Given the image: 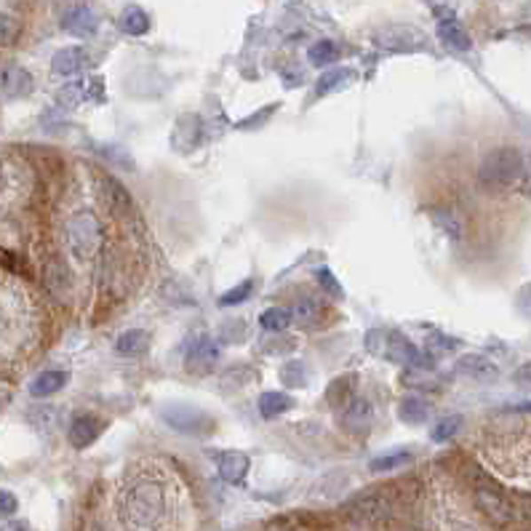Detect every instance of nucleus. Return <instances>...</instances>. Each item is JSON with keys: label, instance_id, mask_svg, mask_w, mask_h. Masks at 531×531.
I'll return each mask as SVG.
<instances>
[{"label": "nucleus", "instance_id": "1", "mask_svg": "<svg viewBox=\"0 0 531 531\" xmlns=\"http://www.w3.org/2000/svg\"><path fill=\"white\" fill-rule=\"evenodd\" d=\"M523 179H526V161H523L520 150H512V147L488 153L478 169L480 187L494 195L515 190Z\"/></svg>", "mask_w": 531, "mask_h": 531}, {"label": "nucleus", "instance_id": "2", "mask_svg": "<svg viewBox=\"0 0 531 531\" xmlns=\"http://www.w3.org/2000/svg\"><path fill=\"white\" fill-rule=\"evenodd\" d=\"M166 510L163 488L153 480H137L121 499V515L126 526L134 528H150L161 520Z\"/></svg>", "mask_w": 531, "mask_h": 531}, {"label": "nucleus", "instance_id": "3", "mask_svg": "<svg viewBox=\"0 0 531 531\" xmlns=\"http://www.w3.org/2000/svg\"><path fill=\"white\" fill-rule=\"evenodd\" d=\"M366 347L379 355V358H387L398 366H419V369H427V358L400 334V331H369L366 337Z\"/></svg>", "mask_w": 531, "mask_h": 531}, {"label": "nucleus", "instance_id": "4", "mask_svg": "<svg viewBox=\"0 0 531 531\" xmlns=\"http://www.w3.org/2000/svg\"><path fill=\"white\" fill-rule=\"evenodd\" d=\"M102 241H105V230L94 214L83 211L67 222V246L75 259H81V262L94 259L102 249Z\"/></svg>", "mask_w": 531, "mask_h": 531}, {"label": "nucleus", "instance_id": "5", "mask_svg": "<svg viewBox=\"0 0 531 531\" xmlns=\"http://www.w3.org/2000/svg\"><path fill=\"white\" fill-rule=\"evenodd\" d=\"M163 422L169 427H174L177 432L195 435V438H206V435H211L217 430L214 416H209L206 411L193 408V406H169V408H163Z\"/></svg>", "mask_w": 531, "mask_h": 531}, {"label": "nucleus", "instance_id": "6", "mask_svg": "<svg viewBox=\"0 0 531 531\" xmlns=\"http://www.w3.org/2000/svg\"><path fill=\"white\" fill-rule=\"evenodd\" d=\"M350 512H353V520L358 523H366V526H374V523H382L390 518L392 512V504L387 496H379V494H371V496H361L350 504Z\"/></svg>", "mask_w": 531, "mask_h": 531}, {"label": "nucleus", "instance_id": "7", "mask_svg": "<svg viewBox=\"0 0 531 531\" xmlns=\"http://www.w3.org/2000/svg\"><path fill=\"white\" fill-rule=\"evenodd\" d=\"M33 75L25 67H4L0 70V97L4 99H22L33 91Z\"/></svg>", "mask_w": 531, "mask_h": 531}, {"label": "nucleus", "instance_id": "8", "mask_svg": "<svg viewBox=\"0 0 531 531\" xmlns=\"http://www.w3.org/2000/svg\"><path fill=\"white\" fill-rule=\"evenodd\" d=\"M217 361H219V345L211 337H198L190 342L185 355L187 371H209Z\"/></svg>", "mask_w": 531, "mask_h": 531}, {"label": "nucleus", "instance_id": "9", "mask_svg": "<svg viewBox=\"0 0 531 531\" xmlns=\"http://www.w3.org/2000/svg\"><path fill=\"white\" fill-rule=\"evenodd\" d=\"M62 28L70 33V36H78V38H89L99 30V17L94 9L89 6H73L67 14H65V22Z\"/></svg>", "mask_w": 531, "mask_h": 531}, {"label": "nucleus", "instance_id": "10", "mask_svg": "<svg viewBox=\"0 0 531 531\" xmlns=\"http://www.w3.org/2000/svg\"><path fill=\"white\" fill-rule=\"evenodd\" d=\"M99 195H102V203H105L113 214L126 217V214L131 211V195H129V190H126L118 179L102 177V179H99Z\"/></svg>", "mask_w": 531, "mask_h": 531}, {"label": "nucleus", "instance_id": "11", "mask_svg": "<svg viewBox=\"0 0 531 531\" xmlns=\"http://www.w3.org/2000/svg\"><path fill=\"white\" fill-rule=\"evenodd\" d=\"M438 38H440V44H443L446 49L459 52V54H467V52L472 49V41H470L467 30L454 20V14H448V17H443V20L438 22Z\"/></svg>", "mask_w": 531, "mask_h": 531}, {"label": "nucleus", "instance_id": "12", "mask_svg": "<svg viewBox=\"0 0 531 531\" xmlns=\"http://www.w3.org/2000/svg\"><path fill=\"white\" fill-rule=\"evenodd\" d=\"M89 65H91V57H89V52L81 49V46L62 49V52H57L54 59H52V70H54L57 75H75V73L86 70Z\"/></svg>", "mask_w": 531, "mask_h": 531}, {"label": "nucleus", "instance_id": "13", "mask_svg": "<svg viewBox=\"0 0 531 531\" xmlns=\"http://www.w3.org/2000/svg\"><path fill=\"white\" fill-rule=\"evenodd\" d=\"M456 371L462 376L472 379V382H491V379H496V363L488 361L486 355H472V353L462 355L456 361Z\"/></svg>", "mask_w": 531, "mask_h": 531}, {"label": "nucleus", "instance_id": "14", "mask_svg": "<svg viewBox=\"0 0 531 531\" xmlns=\"http://www.w3.org/2000/svg\"><path fill=\"white\" fill-rule=\"evenodd\" d=\"M102 427H105V424H102L97 416L81 414V416H75V419H73V424H70V430H67V435H70V443H73L75 448H86V446H91V443L99 438Z\"/></svg>", "mask_w": 531, "mask_h": 531}, {"label": "nucleus", "instance_id": "15", "mask_svg": "<svg viewBox=\"0 0 531 531\" xmlns=\"http://www.w3.org/2000/svg\"><path fill=\"white\" fill-rule=\"evenodd\" d=\"M249 472V456L243 451H227L219 459V475L230 486H241Z\"/></svg>", "mask_w": 531, "mask_h": 531}, {"label": "nucleus", "instance_id": "16", "mask_svg": "<svg viewBox=\"0 0 531 531\" xmlns=\"http://www.w3.org/2000/svg\"><path fill=\"white\" fill-rule=\"evenodd\" d=\"M475 499H478V507H480L488 518H494V520H512V518H515V507H512L502 494H494V491L480 488V491L475 494Z\"/></svg>", "mask_w": 531, "mask_h": 531}, {"label": "nucleus", "instance_id": "17", "mask_svg": "<svg viewBox=\"0 0 531 531\" xmlns=\"http://www.w3.org/2000/svg\"><path fill=\"white\" fill-rule=\"evenodd\" d=\"M150 345H153V339H150V334L145 329H131V331L118 337L115 353L123 355V358H139V355H145L150 350Z\"/></svg>", "mask_w": 531, "mask_h": 531}, {"label": "nucleus", "instance_id": "18", "mask_svg": "<svg viewBox=\"0 0 531 531\" xmlns=\"http://www.w3.org/2000/svg\"><path fill=\"white\" fill-rule=\"evenodd\" d=\"M97 81H73V83H67V86H62L59 89V94H57V102L62 105V107H67V110H73V107H81L83 102H89L91 99V94H94V86Z\"/></svg>", "mask_w": 531, "mask_h": 531}, {"label": "nucleus", "instance_id": "19", "mask_svg": "<svg viewBox=\"0 0 531 531\" xmlns=\"http://www.w3.org/2000/svg\"><path fill=\"white\" fill-rule=\"evenodd\" d=\"M67 382H70V374H67V371H41V374L30 382V392H33L36 398H49V395L59 392Z\"/></svg>", "mask_w": 531, "mask_h": 531}, {"label": "nucleus", "instance_id": "20", "mask_svg": "<svg viewBox=\"0 0 531 531\" xmlns=\"http://www.w3.org/2000/svg\"><path fill=\"white\" fill-rule=\"evenodd\" d=\"M259 414L265 416V419H275V416H281V414H286V411H291L294 408V398L291 395H286V392H262L259 395Z\"/></svg>", "mask_w": 531, "mask_h": 531}, {"label": "nucleus", "instance_id": "21", "mask_svg": "<svg viewBox=\"0 0 531 531\" xmlns=\"http://www.w3.org/2000/svg\"><path fill=\"white\" fill-rule=\"evenodd\" d=\"M371 416H374L371 400H366V398H350V400L345 403V422H347L353 430L369 427Z\"/></svg>", "mask_w": 531, "mask_h": 531}, {"label": "nucleus", "instance_id": "22", "mask_svg": "<svg viewBox=\"0 0 531 531\" xmlns=\"http://www.w3.org/2000/svg\"><path fill=\"white\" fill-rule=\"evenodd\" d=\"M411 38H422V33L411 30V28H387L376 33V44L384 49H411Z\"/></svg>", "mask_w": 531, "mask_h": 531}, {"label": "nucleus", "instance_id": "23", "mask_svg": "<svg viewBox=\"0 0 531 531\" xmlns=\"http://www.w3.org/2000/svg\"><path fill=\"white\" fill-rule=\"evenodd\" d=\"M121 30L126 36H145L150 30V17L139 9V6H126L121 12V20H118Z\"/></svg>", "mask_w": 531, "mask_h": 531}, {"label": "nucleus", "instance_id": "24", "mask_svg": "<svg viewBox=\"0 0 531 531\" xmlns=\"http://www.w3.org/2000/svg\"><path fill=\"white\" fill-rule=\"evenodd\" d=\"M323 318V307L318 299H299L294 307H291V321H297L299 326L310 329V326H318Z\"/></svg>", "mask_w": 531, "mask_h": 531}, {"label": "nucleus", "instance_id": "25", "mask_svg": "<svg viewBox=\"0 0 531 531\" xmlns=\"http://www.w3.org/2000/svg\"><path fill=\"white\" fill-rule=\"evenodd\" d=\"M339 54L342 52H339V46L334 41H318L315 46H310L307 59H310L313 67H329V65H334L339 59Z\"/></svg>", "mask_w": 531, "mask_h": 531}, {"label": "nucleus", "instance_id": "26", "mask_svg": "<svg viewBox=\"0 0 531 531\" xmlns=\"http://www.w3.org/2000/svg\"><path fill=\"white\" fill-rule=\"evenodd\" d=\"M427 414H430V406L422 400V398H406L398 408V416L400 422L406 424H424L427 422Z\"/></svg>", "mask_w": 531, "mask_h": 531}, {"label": "nucleus", "instance_id": "27", "mask_svg": "<svg viewBox=\"0 0 531 531\" xmlns=\"http://www.w3.org/2000/svg\"><path fill=\"white\" fill-rule=\"evenodd\" d=\"M350 78H353V73H347V70H329V73H323V75L318 78L315 94H318V97L334 94V91L345 89V83H347Z\"/></svg>", "mask_w": 531, "mask_h": 531}, {"label": "nucleus", "instance_id": "28", "mask_svg": "<svg viewBox=\"0 0 531 531\" xmlns=\"http://www.w3.org/2000/svg\"><path fill=\"white\" fill-rule=\"evenodd\" d=\"M289 323H291V310H286V307H270V310H265L262 315H259V326L265 329V331H283V329H289Z\"/></svg>", "mask_w": 531, "mask_h": 531}, {"label": "nucleus", "instance_id": "29", "mask_svg": "<svg viewBox=\"0 0 531 531\" xmlns=\"http://www.w3.org/2000/svg\"><path fill=\"white\" fill-rule=\"evenodd\" d=\"M462 424H464V419H462L459 414L443 416V419L435 422V427L430 430V438H432L435 443H446V440H451V438L462 430Z\"/></svg>", "mask_w": 531, "mask_h": 531}, {"label": "nucleus", "instance_id": "30", "mask_svg": "<svg viewBox=\"0 0 531 531\" xmlns=\"http://www.w3.org/2000/svg\"><path fill=\"white\" fill-rule=\"evenodd\" d=\"M408 462H411V454H408V451H392V454H384V456L371 459V472H395V470L406 467Z\"/></svg>", "mask_w": 531, "mask_h": 531}, {"label": "nucleus", "instance_id": "31", "mask_svg": "<svg viewBox=\"0 0 531 531\" xmlns=\"http://www.w3.org/2000/svg\"><path fill=\"white\" fill-rule=\"evenodd\" d=\"M307 379H310V374H307V369H305L302 361H291V363H286L281 369V382L286 387H305Z\"/></svg>", "mask_w": 531, "mask_h": 531}, {"label": "nucleus", "instance_id": "32", "mask_svg": "<svg viewBox=\"0 0 531 531\" xmlns=\"http://www.w3.org/2000/svg\"><path fill=\"white\" fill-rule=\"evenodd\" d=\"M251 291H254V283H251V281H243L241 286H235V289L225 291V294L219 297V305H222V307H233V305H241V302H246V299L251 297Z\"/></svg>", "mask_w": 531, "mask_h": 531}, {"label": "nucleus", "instance_id": "33", "mask_svg": "<svg viewBox=\"0 0 531 531\" xmlns=\"http://www.w3.org/2000/svg\"><path fill=\"white\" fill-rule=\"evenodd\" d=\"M20 38V25L6 17V14H0V46H14Z\"/></svg>", "mask_w": 531, "mask_h": 531}, {"label": "nucleus", "instance_id": "34", "mask_svg": "<svg viewBox=\"0 0 531 531\" xmlns=\"http://www.w3.org/2000/svg\"><path fill=\"white\" fill-rule=\"evenodd\" d=\"M17 507H20V502L12 491H0V520L12 518L17 512Z\"/></svg>", "mask_w": 531, "mask_h": 531}, {"label": "nucleus", "instance_id": "35", "mask_svg": "<svg viewBox=\"0 0 531 531\" xmlns=\"http://www.w3.org/2000/svg\"><path fill=\"white\" fill-rule=\"evenodd\" d=\"M318 281H321V286H326L334 297H342V286L337 283V278H334L329 270H318Z\"/></svg>", "mask_w": 531, "mask_h": 531}, {"label": "nucleus", "instance_id": "36", "mask_svg": "<svg viewBox=\"0 0 531 531\" xmlns=\"http://www.w3.org/2000/svg\"><path fill=\"white\" fill-rule=\"evenodd\" d=\"M9 400H12V392H9V390H4V387H0V411H4V408L9 406Z\"/></svg>", "mask_w": 531, "mask_h": 531}]
</instances>
